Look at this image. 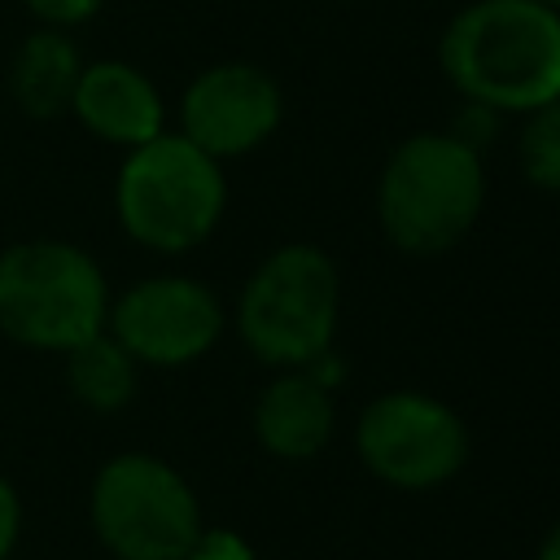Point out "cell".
I'll return each mask as SVG.
<instances>
[{"label": "cell", "instance_id": "obj_1", "mask_svg": "<svg viewBox=\"0 0 560 560\" xmlns=\"http://www.w3.org/2000/svg\"><path fill=\"white\" fill-rule=\"evenodd\" d=\"M446 79L494 114H529L560 96V9L538 0H472L438 44Z\"/></svg>", "mask_w": 560, "mask_h": 560}, {"label": "cell", "instance_id": "obj_2", "mask_svg": "<svg viewBox=\"0 0 560 560\" xmlns=\"http://www.w3.org/2000/svg\"><path fill=\"white\" fill-rule=\"evenodd\" d=\"M486 171L481 153L451 131H420L402 140L376 188V214L385 236L407 254L451 249L481 214Z\"/></svg>", "mask_w": 560, "mask_h": 560}, {"label": "cell", "instance_id": "obj_3", "mask_svg": "<svg viewBox=\"0 0 560 560\" xmlns=\"http://www.w3.org/2000/svg\"><path fill=\"white\" fill-rule=\"evenodd\" d=\"M219 158L201 153L188 136H153L131 149L118 175V219L153 249L179 254L201 245L223 214Z\"/></svg>", "mask_w": 560, "mask_h": 560}, {"label": "cell", "instance_id": "obj_4", "mask_svg": "<svg viewBox=\"0 0 560 560\" xmlns=\"http://www.w3.org/2000/svg\"><path fill=\"white\" fill-rule=\"evenodd\" d=\"M105 324L101 267L66 241H31L0 254V328L39 350H74Z\"/></svg>", "mask_w": 560, "mask_h": 560}, {"label": "cell", "instance_id": "obj_5", "mask_svg": "<svg viewBox=\"0 0 560 560\" xmlns=\"http://www.w3.org/2000/svg\"><path fill=\"white\" fill-rule=\"evenodd\" d=\"M337 267L315 245L276 249L245 284L236 328L245 346L276 368L315 363L337 332Z\"/></svg>", "mask_w": 560, "mask_h": 560}, {"label": "cell", "instance_id": "obj_6", "mask_svg": "<svg viewBox=\"0 0 560 560\" xmlns=\"http://www.w3.org/2000/svg\"><path fill=\"white\" fill-rule=\"evenodd\" d=\"M92 521L118 560H184L201 534L188 481L153 455H118L101 468Z\"/></svg>", "mask_w": 560, "mask_h": 560}, {"label": "cell", "instance_id": "obj_7", "mask_svg": "<svg viewBox=\"0 0 560 560\" xmlns=\"http://www.w3.org/2000/svg\"><path fill=\"white\" fill-rule=\"evenodd\" d=\"M354 442L363 464L398 490L442 486L468 459L464 420L446 402L416 389H394L372 398L359 416Z\"/></svg>", "mask_w": 560, "mask_h": 560}, {"label": "cell", "instance_id": "obj_8", "mask_svg": "<svg viewBox=\"0 0 560 560\" xmlns=\"http://www.w3.org/2000/svg\"><path fill=\"white\" fill-rule=\"evenodd\" d=\"M109 324H114V341L131 359L175 368L201 359L214 346L223 328V311L206 284L184 276H158L127 289Z\"/></svg>", "mask_w": 560, "mask_h": 560}, {"label": "cell", "instance_id": "obj_9", "mask_svg": "<svg viewBox=\"0 0 560 560\" xmlns=\"http://www.w3.org/2000/svg\"><path fill=\"white\" fill-rule=\"evenodd\" d=\"M280 88L267 70L228 61L197 74L184 92V136L210 158H236L258 149L280 127Z\"/></svg>", "mask_w": 560, "mask_h": 560}, {"label": "cell", "instance_id": "obj_10", "mask_svg": "<svg viewBox=\"0 0 560 560\" xmlns=\"http://www.w3.org/2000/svg\"><path fill=\"white\" fill-rule=\"evenodd\" d=\"M70 109L79 114V122L88 131H96L101 140H114V144H144L153 136H162V101H158V88L122 66V61H96L79 74L74 83V96H70Z\"/></svg>", "mask_w": 560, "mask_h": 560}, {"label": "cell", "instance_id": "obj_11", "mask_svg": "<svg viewBox=\"0 0 560 560\" xmlns=\"http://www.w3.org/2000/svg\"><path fill=\"white\" fill-rule=\"evenodd\" d=\"M254 433L280 459H311L332 438L328 385H319L306 372L276 376L254 407Z\"/></svg>", "mask_w": 560, "mask_h": 560}, {"label": "cell", "instance_id": "obj_12", "mask_svg": "<svg viewBox=\"0 0 560 560\" xmlns=\"http://www.w3.org/2000/svg\"><path fill=\"white\" fill-rule=\"evenodd\" d=\"M79 74H83V66H79L74 44L66 35H57V31H39L18 52L13 92H18L26 114L48 118V114H61L70 105Z\"/></svg>", "mask_w": 560, "mask_h": 560}, {"label": "cell", "instance_id": "obj_13", "mask_svg": "<svg viewBox=\"0 0 560 560\" xmlns=\"http://www.w3.org/2000/svg\"><path fill=\"white\" fill-rule=\"evenodd\" d=\"M70 385L88 407L114 411L136 389V359L114 337L96 332L70 350Z\"/></svg>", "mask_w": 560, "mask_h": 560}, {"label": "cell", "instance_id": "obj_14", "mask_svg": "<svg viewBox=\"0 0 560 560\" xmlns=\"http://www.w3.org/2000/svg\"><path fill=\"white\" fill-rule=\"evenodd\" d=\"M521 166L529 184L560 192V96L529 109L521 131Z\"/></svg>", "mask_w": 560, "mask_h": 560}, {"label": "cell", "instance_id": "obj_15", "mask_svg": "<svg viewBox=\"0 0 560 560\" xmlns=\"http://www.w3.org/2000/svg\"><path fill=\"white\" fill-rule=\"evenodd\" d=\"M184 560H254L249 542L232 529H210V534H197L192 551Z\"/></svg>", "mask_w": 560, "mask_h": 560}, {"label": "cell", "instance_id": "obj_16", "mask_svg": "<svg viewBox=\"0 0 560 560\" xmlns=\"http://www.w3.org/2000/svg\"><path fill=\"white\" fill-rule=\"evenodd\" d=\"M44 22H52V26H70V22H83V18H92L96 9H101V0H26Z\"/></svg>", "mask_w": 560, "mask_h": 560}, {"label": "cell", "instance_id": "obj_17", "mask_svg": "<svg viewBox=\"0 0 560 560\" xmlns=\"http://www.w3.org/2000/svg\"><path fill=\"white\" fill-rule=\"evenodd\" d=\"M13 538H18V494H13V486L0 477V560L9 556Z\"/></svg>", "mask_w": 560, "mask_h": 560}, {"label": "cell", "instance_id": "obj_18", "mask_svg": "<svg viewBox=\"0 0 560 560\" xmlns=\"http://www.w3.org/2000/svg\"><path fill=\"white\" fill-rule=\"evenodd\" d=\"M538 560H560V525L542 538V547H538Z\"/></svg>", "mask_w": 560, "mask_h": 560}, {"label": "cell", "instance_id": "obj_19", "mask_svg": "<svg viewBox=\"0 0 560 560\" xmlns=\"http://www.w3.org/2000/svg\"><path fill=\"white\" fill-rule=\"evenodd\" d=\"M538 4H547V9H560V0H538Z\"/></svg>", "mask_w": 560, "mask_h": 560}]
</instances>
